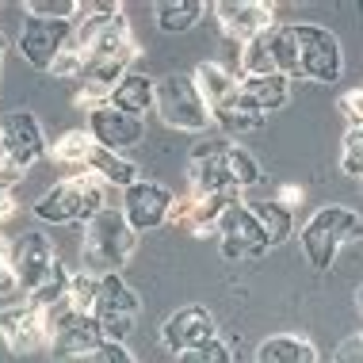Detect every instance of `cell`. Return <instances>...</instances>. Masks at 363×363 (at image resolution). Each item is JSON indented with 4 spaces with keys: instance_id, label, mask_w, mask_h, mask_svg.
<instances>
[{
    "instance_id": "cell-1",
    "label": "cell",
    "mask_w": 363,
    "mask_h": 363,
    "mask_svg": "<svg viewBox=\"0 0 363 363\" xmlns=\"http://www.w3.org/2000/svg\"><path fill=\"white\" fill-rule=\"evenodd\" d=\"M260 180V161L233 138H203L188 153V184L195 195H241Z\"/></svg>"
},
{
    "instance_id": "cell-2",
    "label": "cell",
    "mask_w": 363,
    "mask_h": 363,
    "mask_svg": "<svg viewBox=\"0 0 363 363\" xmlns=\"http://www.w3.org/2000/svg\"><path fill=\"white\" fill-rule=\"evenodd\" d=\"M134 249H138V233L130 230L123 207H107L100 211L92 222L84 225V238H81V264L84 272L92 276H119V272L130 264Z\"/></svg>"
},
{
    "instance_id": "cell-3",
    "label": "cell",
    "mask_w": 363,
    "mask_h": 363,
    "mask_svg": "<svg viewBox=\"0 0 363 363\" xmlns=\"http://www.w3.org/2000/svg\"><path fill=\"white\" fill-rule=\"evenodd\" d=\"M104 188H107V184L96 172H88V169L69 172V176H62L50 191L38 195L31 211H35V218L46 222V225H65V222L88 225L100 211H107Z\"/></svg>"
},
{
    "instance_id": "cell-4",
    "label": "cell",
    "mask_w": 363,
    "mask_h": 363,
    "mask_svg": "<svg viewBox=\"0 0 363 363\" xmlns=\"http://www.w3.org/2000/svg\"><path fill=\"white\" fill-rule=\"evenodd\" d=\"M298 241H302V252H306L310 268L329 272L333 260H337V252L345 249V245L363 241V218H359L356 211L329 203V207H318L306 218Z\"/></svg>"
},
{
    "instance_id": "cell-5",
    "label": "cell",
    "mask_w": 363,
    "mask_h": 363,
    "mask_svg": "<svg viewBox=\"0 0 363 363\" xmlns=\"http://www.w3.org/2000/svg\"><path fill=\"white\" fill-rule=\"evenodd\" d=\"M157 115L164 126L184 134H203L214 126L211 104L203 100L191 73H164L157 77Z\"/></svg>"
},
{
    "instance_id": "cell-6",
    "label": "cell",
    "mask_w": 363,
    "mask_h": 363,
    "mask_svg": "<svg viewBox=\"0 0 363 363\" xmlns=\"http://www.w3.org/2000/svg\"><path fill=\"white\" fill-rule=\"evenodd\" d=\"M291 27H294V46H298V81L313 84L340 81V73H345L340 38L318 23H291Z\"/></svg>"
},
{
    "instance_id": "cell-7",
    "label": "cell",
    "mask_w": 363,
    "mask_h": 363,
    "mask_svg": "<svg viewBox=\"0 0 363 363\" xmlns=\"http://www.w3.org/2000/svg\"><path fill=\"white\" fill-rule=\"evenodd\" d=\"M138 313H142V298L123 276H104L100 279V294H96L92 318L100 321L107 340L126 345V337H130L134 325H138Z\"/></svg>"
},
{
    "instance_id": "cell-8",
    "label": "cell",
    "mask_w": 363,
    "mask_h": 363,
    "mask_svg": "<svg viewBox=\"0 0 363 363\" xmlns=\"http://www.w3.org/2000/svg\"><path fill=\"white\" fill-rule=\"evenodd\" d=\"M218 249L225 260H260L272 249L264 225L257 222V214L249 211L245 199H233L225 207L222 222H218Z\"/></svg>"
},
{
    "instance_id": "cell-9",
    "label": "cell",
    "mask_w": 363,
    "mask_h": 363,
    "mask_svg": "<svg viewBox=\"0 0 363 363\" xmlns=\"http://www.w3.org/2000/svg\"><path fill=\"white\" fill-rule=\"evenodd\" d=\"M69 35H73V23H65V19L23 16V27H19V57H23L31 69L50 73L57 54L69 43Z\"/></svg>"
},
{
    "instance_id": "cell-10",
    "label": "cell",
    "mask_w": 363,
    "mask_h": 363,
    "mask_svg": "<svg viewBox=\"0 0 363 363\" xmlns=\"http://www.w3.org/2000/svg\"><path fill=\"white\" fill-rule=\"evenodd\" d=\"M211 12L222 27V38L230 46H238V50L249 46L257 35L276 27V8L264 4V0H218Z\"/></svg>"
},
{
    "instance_id": "cell-11",
    "label": "cell",
    "mask_w": 363,
    "mask_h": 363,
    "mask_svg": "<svg viewBox=\"0 0 363 363\" xmlns=\"http://www.w3.org/2000/svg\"><path fill=\"white\" fill-rule=\"evenodd\" d=\"M8 264L16 272V283L31 294L35 287H43L50 279V272L57 268V252H54V241L50 233H38V230H27L19 233L8 249Z\"/></svg>"
},
{
    "instance_id": "cell-12",
    "label": "cell",
    "mask_w": 363,
    "mask_h": 363,
    "mask_svg": "<svg viewBox=\"0 0 363 363\" xmlns=\"http://www.w3.org/2000/svg\"><path fill=\"white\" fill-rule=\"evenodd\" d=\"M0 153L12 157L16 164L31 169L43 157H50V142L43 134V123H38L35 111H8L0 115Z\"/></svg>"
},
{
    "instance_id": "cell-13",
    "label": "cell",
    "mask_w": 363,
    "mask_h": 363,
    "mask_svg": "<svg viewBox=\"0 0 363 363\" xmlns=\"http://www.w3.org/2000/svg\"><path fill=\"white\" fill-rule=\"evenodd\" d=\"M172 207H176V191L157 180H138L134 188L123 191V214L134 233H150V230L169 225Z\"/></svg>"
},
{
    "instance_id": "cell-14",
    "label": "cell",
    "mask_w": 363,
    "mask_h": 363,
    "mask_svg": "<svg viewBox=\"0 0 363 363\" xmlns=\"http://www.w3.org/2000/svg\"><path fill=\"white\" fill-rule=\"evenodd\" d=\"M218 340V321L207 306L191 302V306H180L176 313H169L161 325V345L172 352V356H184V352H195L203 345Z\"/></svg>"
},
{
    "instance_id": "cell-15",
    "label": "cell",
    "mask_w": 363,
    "mask_h": 363,
    "mask_svg": "<svg viewBox=\"0 0 363 363\" xmlns=\"http://www.w3.org/2000/svg\"><path fill=\"white\" fill-rule=\"evenodd\" d=\"M233 199H241V195H176V207H172V218L169 225L172 230H184L191 233V238H207V233H218V222L225 207H230Z\"/></svg>"
},
{
    "instance_id": "cell-16",
    "label": "cell",
    "mask_w": 363,
    "mask_h": 363,
    "mask_svg": "<svg viewBox=\"0 0 363 363\" xmlns=\"http://www.w3.org/2000/svg\"><path fill=\"white\" fill-rule=\"evenodd\" d=\"M0 337L12 356H35V352L50 348V337H46L43 313H38L31 302H19V306L0 310Z\"/></svg>"
},
{
    "instance_id": "cell-17",
    "label": "cell",
    "mask_w": 363,
    "mask_h": 363,
    "mask_svg": "<svg viewBox=\"0 0 363 363\" xmlns=\"http://www.w3.org/2000/svg\"><path fill=\"white\" fill-rule=\"evenodd\" d=\"M88 134H92V142L104 145V150L126 153L145 138V119H134V115L115 111L111 104H104L88 115Z\"/></svg>"
},
{
    "instance_id": "cell-18",
    "label": "cell",
    "mask_w": 363,
    "mask_h": 363,
    "mask_svg": "<svg viewBox=\"0 0 363 363\" xmlns=\"http://www.w3.org/2000/svg\"><path fill=\"white\" fill-rule=\"evenodd\" d=\"M104 329H100V321L92 318V313H77L73 321H65L62 329L50 337V356L54 359H77V356H92L96 348L104 345Z\"/></svg>"
},
{
    "instance_id": "cell-19",
    "label": "cell",
    "mask_w": 363,
    "mask_h": 363,
    "mask_svg": "<svg viewBox=\"0 0 363 363\" xmlns=\"http://www.w3.org/2000/svg\"><path fill=\"white\" fill-rule=\"evenodd\" d=\"M211 115H214V126H222L225 138H241V134H249V130H260L264 119H268V115H264L260 107L241 92V88L230 96V100L214 104Z\"/></svg>"
},
{
    "instance_id": "cell-20",
    "label": "cell",
    "mask_w": 363,
    "mask_h": 363,
    "mask_svg": "<svg viewBox=\"0 0 363 363\" xmlns=\"http://www.w3.org/2000/svg\"><path fill=\"white\" fill-rule=\"evenodd\" d=\"M115 107V111H126V115H134V119H145L150 111H157V81L153 77H145V73H126L123 77V84L111 92V100H107Z\"/></svg>"
},
{
    "instance_id": "cell-21",
    "label": "cell",
    "mask_w": 363,
    "mask_h": 363,
    "mask_svg": "<svg viewBox=\"0 0 363 363\" xmlns=\"http://www.w3.org/2000/svg\"><path fill=\"white\" fill-rule=\"evenodd\" d=\"M252 363H318V348L294 333H272L257 345Z\"/></svg>"
},
{
    "instance_id": "cell-22",
    "label": "cell",
    "mask_w": 363,
    "mask_h": 363,
    "mask_svg": "<svg viewBox=\"0 0 363 363\" xmlns=\"http://www.w3.org/2000/svg\"><path fill=\"white\" fill-rule=\"evenodd\" d=\"M84 169L100 176L107 188H123V191H126V188H134V184L142 180V176H138V164L126 161L123 153L104 150V145H92V153H88V164H84Z\"/></svg>"
},
{
    "instance_id": "cell-23",
    "label": "cell",
    "mask_w": 363,
    "mask_h": 363,
    "mask_svg": "<svg viewBox=\"0 0 363 363\" xmlns=\"http://www.w3.org/2000/svg\"><path fill=\"white\" fill-rule=\"evenodd\" d=\"M241 92L249 96V100L257 104L264 115H272V111H279V107L291 100V81L283 73H272V77H241Z\"/></svg>"
},
{
    "instance_id": "cell-24",
    "label": "cell",
    "mask_w": 363,
    "mask_h": 363,
    "mask_svg": "<svg viewBox=\"0 0 363 363\" xmlns=\"http://www.w3.org/2000/svg\"><path fill=\"white\" fill-rule=\"evenodd\" d=\"M191 77H195V84H199L203 100H207L211 107H214V104H222V100H230V96L241 88L238 73L225 69L222 62H199V65L191 69Z\"/></svg>"
},
{
    "instance_id": "cell-25",
    "label": "cell",
    "mask_w": 363,
    "mask_h": 363,
    "mask_svg": "<svg viewBox=\"0 0 363 363\" xmlns=\"http://www.w3.org/2000/svg\"><path fill=\"white\" fill-rule=\"evenodd\" d=\"M203 12H207V4H199V0H161V4L153 8L157 27H161L164 35L191 31V27L203 19Z\"/></svg>"
},
{
    "instance_id": "cell-26",
    "label": "cell",
    "mask_w": 363,
    "mask_h": 363,
    "mask_svg": "<svg viewBox=\"0 0 363 363\" xmlns=\"http://www.w3.org/2000/svg\"><path fill=\"white\" fill-rule=\"evenodd\" d=\"M249 211L257 214V222L264 225V233H268V241H272V249L276 245H283L294 233V211L287 207H279L276 199H257V203H249Z\"/></svg>"
},
{
    "instance_id": "cell-27",
    "label": "cell",
    "mask_w": 363,
    "mask_h": 363,
    "mask_svg": "<svg viewBox=\"0 0 363 363\" xmlns=\"http://www.w3.org/2000/svg\"><path fill=\"white\" fill-rule=\"evenodd\" d=\"M276 31V27H272ZM272 31L257 35L249 46H241L238 54V65H241V77H272L279 73L276 69V54H272Z\"/></svg>"
},
{
    "instance_id": "cell-28",
    "label": "cell",
    "mask_w": 363,
    "mask_h": 363,
    "mask_svg": "<svg viewBox=\"0 0 363 363\" xmlns=\"http://www.w3.org/2000/svg\"><path fill=\"white\" fill-rule=\"evenodd\" d=\"M92 134H84V130H65L62 138H57L50 145V157L57 164H65V169H73V172H81L84 164H88V153H92Z\"/></svg>"
},
{
    "instance_id": "cell-29",
    "label": "cell",
    "mask_w": 363,
    "mask_h": 363,
    "mask_svg": "<svg viewBox=\"0 0 363 363\" xmlns=\"http://www.w3.org/2000/svg\"><path fill=\"white\" fill-rule=\"evenodd\" d=\"M69 279H73V272L65 268L62 260H57V268L50 272V279L43 283V287H35L31 294H27V302L43 313V310H50V306H57V302H65L69 298Z\"/></svg>"
},
{
    "instance_id": "cell-30",
    "label": "cell",
    "mask_w": 363,
    "mask_h": 363,
    "mask_svg": "<svg viewBox=\"0 0 363 363\" xmlns=\"http://www.w3.org/2000/svg\"><path fill=\"white\" fill-rule=\"evenodd\" d=\"M96 294H100V276H92V272H73L69 279V302L77 313H92L96 310Z\"/></svg>"
},
{
    "instance_id": "cell-31",
    "label": "cell",
    "mask_w": 363,
    "mask_h": 363,
    "mask_svg": "<svg viewBox=\"0 0 363 363\" xmlns=\"http://www.w3.org/2000/svg\"><path fill=\"white\" fill-rule=\"evenodd\" d=\"M340 172L363 184V126L348 130L345 142H340Z\"/></svg>"
},
{
    "instance_id": "cell-32",
    "label": "cell",
    "mask_w": 363,
    "mask_h": 363,
    "mask_svg": "<svg viewBox=\"0 0 363 363\" xmlns=\"http://www.w3.org/2000/svg\"><path fill=\"white\" fill-rule=\"evenodd\" d=\"M81 12H84V4H77V0H27V16H38V19H65V23H73Z\"/></svg>"
},
{
    "instance_id": "cell-33",
    "label": "cell",
    "mask_w": 363,
    "mask_h": 363,
    "mask_svg": "<svg viewBox=\"0 0 363 363\" xmlns=\"http://www.w3.org/2000/svg\"><path fill=\"white\" fill-rule=\"evenodd\" d=\"M176 363H233V352H230V345L218 337V340H211V345H203V348H195V352L176 356Z\"/></svg>"
},
{
    "instance_id": "cell-34",
    "label": "cell",
    "mask_w": 363,
    "mask_h": 363,
    "mask_svg": "<svg viewBox=\"0 0 363 363\" xmlns=\"http://www.w3.org/2000/svg\"><path fill=\"white\" fill-rule=\"evenodd\" d=\"M337 111L348 119V130H359V126H363V84H359V88H348V92H340Z\"/></svg>"
},
{
    "instance_id": "cell-35",
    "label": "cell",
    "mask_w": 363,
    "mask_h": 363,
    "mask_svg": "<svg viewBox=\"0 0 363 363\" xmlns=\"http://www.w3.org/2000/svg\"><path fill=\"white\" fill-rule=\"evenodd\" d=\"M92 363H138V359H134V352L126 345H119V340H104V345L92 352Z\"/></svg>"
},
{
    "instance_id": "cell-36",
    "label": "cell",
    "mask_w": 363,
    "mask_h": 363,
    "mask_svg": "<svg viewBox=\"0 0 363 363\" xmlns=\"http://www.w3.org/2000/svg\"><path fill=\"white\" fill-rule=\"evenodd\" d=\"M333 363H363V333H352L337 345L333 352Z\"/></svg>"
},
{
    "instance_id": "cell-37",
    "label": "cell",
    "mask_w": 363,
    "mask_h": 363,
    "mask_svg": "<svg viewBox=\"0 0 363 363\" xmlns=\"http://www.w3.org/2000/svg\"><path fill=\"white\" fill-rule=\"evenodd\" d=\"M23 176H27L23 164H16L12 157L0 153V191H12L16 184H23Z\"/></svg>"
},
{
    "instance_id": "cell-38",
    "label": "cell",
    "mask_w": 363,
    "mask_h": 363,
    "mask_svg": "<svg viewBox=\"0 0 363 363\" xmlns=\"http://www.w3.org/2000/svg\"><path fill=\"white\" fill-rule=\"evenodd\" d=\"M276 203H279V207H287V211H294V203H302V188H298V184H279V188H276Z\"/></svg>"
},
{
    "instance_id": "cell-39",
    "label": "cell",
    "mask_w": 363,
    "mask_h": 363,
    "mask_svg": "<svg viewBox=\"0 0 363 363\" xmlns=\"http://www.w3.org/2000/svg\"><path fill=\"white\" fill-rule=\"evenodd\" d=\"M16 287H19V283H16L12 264H8V257H0V294H12Z\"/></svg>"
},
{
    "instance_id": "cell-40",
    "label": "cell",
    "mask_w": 363,
    "mask_h": 363,
    "mask_svg": "<svg viewBox=\"0 0 363 363\" xmlns=\"http://www.w3.org/2000/svg\"><path fill=\"white\" fill-rule=\"evenodd\" d=\"M12 214H16V199H12V191H0V222L12 218Z\"/></svg>"
},
{
    "instance_id": "cell-41",
    "label": "cell",
    "mask_w": 363,
    "mask_h": 363,
    "mask_svg": "<svg viewBox=\"0 0 363 363\" xmlns=\"http://www.w3.org/2000/svg\"><path fill=\"white\" fill-rule=\"evenodd\" d=\"M356 306H359V313H363V287L356 291Z\"/></svg>"
},
{
    "instance_id": "cell-42",
    "label": "cell",
    "mask_w": 363,
    "mask_h": 363,
    "mask_svg": "<svg viewBox=\"0 0 363 363\" xmlns=\"http://www.w3.org/2000/svg\"><path fill=\"white\" fill-rule=\"evenodd\" d=\"M4 50H8V46H4V35H0V62H4Z\"/></svg>"
}]
</instances>
